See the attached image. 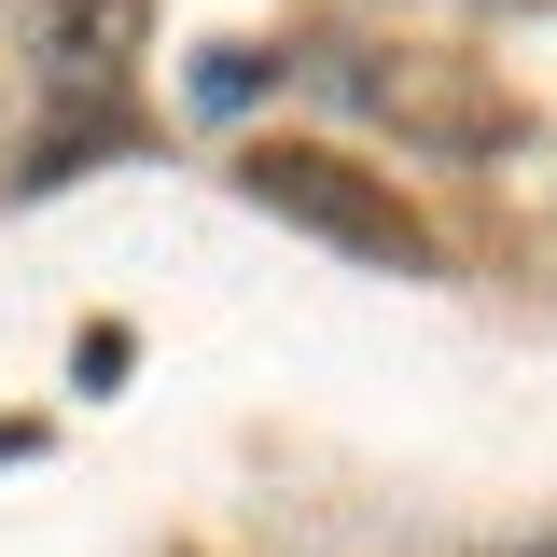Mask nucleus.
<instances>
[{
    "label": "nucleus",
    "instance_id": "nucleus-1",
    "mask_svg": "<svg viewBox=\"0 0 557 557\" xmlns=\"http://www.w3.org/2000/svg\"><path fill=\"white\" fill-rule=\"evenodd\" d=\"M237 196L278 209V223H307V237H335V251H362V265H432V223L391 196V168H348L321 139H265L237 168Z\"/></svg>",
    "mask_w": 557,
    "mask_h": 557
},
{
    "label": "nucleus",
    "instance_id": "nucleus-2",
    "mask_svg": "<svg viewBox=\"0 0 557 557\" xmlns=\"http://www.w3.org/2000/svg\"><path fill=\"white\" fill-rule=\"evenodd\" d=\"M28 42L57 70V98H112V70L139 57V0H28Z\"/></svg>",
    "mask_w": 557,
    "mask_h": 557
},
{
    "label": "nucleus",
    "instance_id": "nucleus-3",
    "mask_svg": "<svg viewBox=\"0 0 557 557\" xmlns=\"http://www.w3.org/2000/svg\"><path fill=\"white\" fill-rule=\"evenodd\" d=\"M265 70H278V57H251V42H209L196 98H209V112H237V98H265Z\"/></svg>",
    "mask_w": 557,
    "mask_h": 557
}]
</instances>
